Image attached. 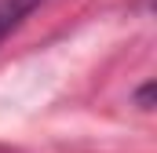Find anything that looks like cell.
<instances>
[{
	"label": "cell",
	"instance_id": "6da1fadb",
	"mask_svg": "<svg viewBox=\"0 0 157 153\" xmlns=\"http://www.w3.org/2000/svg\"><path fill=\"white\" fill-rule=\"evenodd\" d=\"M33 4H37V0H0V40L33 11Z\"/></svg>",
	"mask_w": 157,
	"mask_h": 153
}]
</instances>
